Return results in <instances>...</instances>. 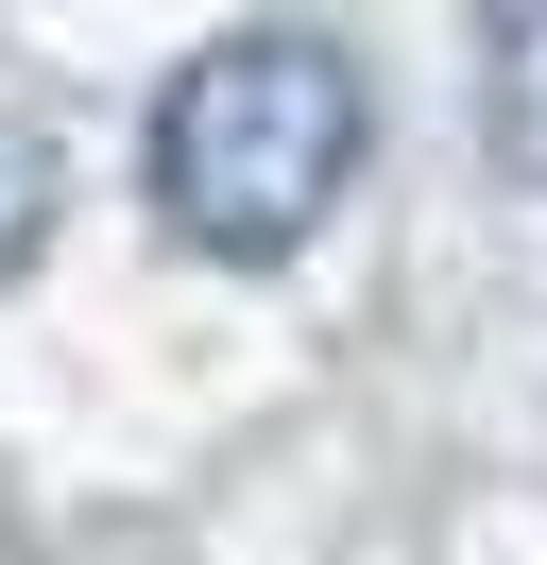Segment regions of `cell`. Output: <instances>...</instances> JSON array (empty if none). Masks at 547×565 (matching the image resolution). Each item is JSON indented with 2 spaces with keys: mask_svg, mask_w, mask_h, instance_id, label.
<instances>
[{
  "mask_svg": "<svg viewBox=\"0 0 547 565\" xmlns=\"http://www.w3.org/2000/svg\"><path fill=\"white\" fill-rule=\"evenodd\" d=\"M360 52L342 35H291V18H257V35H205L189 70H171L154 104V206L189 257H291L325 241V206L360 189Z\"/></svg>",
  "mask_w": 547,
  "mask_h": 565,
  "instance_id": "6da1fadb",
  "label": "cell"
},
{
  "mask_svg": "<svg viewBox=\"0 0 547 565\" xmlns=\"http://www.w3.org/2000/svg\"><path fill=\"white\" fill-rule=\"evenodd\" d=\"M34 223H52V138H34V120H0V275L34 257Z\"/></svg>",
  "mask_w": 547,
  "mask_h": 565,
  "instance_id": "3957f363",
  "label": "cell"
},
{
  "mask_svg": "<svg viewBox=\"0 0 547 565\" xmlns=\"http://www.w3.org/2000/svg\"><path fill=\"white\" fill-rule=\"evenodd\" d=\"M479 138L513 189H547V0H496V35H479Z\"/></svg>",
  "mask_w": 547,
  "mask_h": 565,
  "instance_id": "7a4b0ae2",
  "label": "cell"
}]
</instances>
